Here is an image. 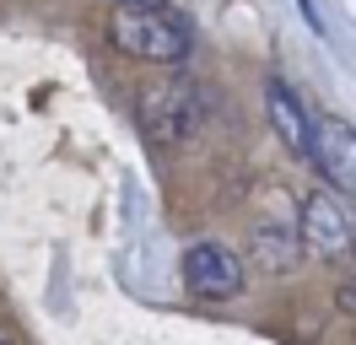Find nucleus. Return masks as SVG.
<instances>
[{"label":"nucleus","mask_w":356,"mask_h":345,"mask_svg":"<svg viewBox=\"0 0 356 345\" xmlns=\"http://www.w3.org/2000/svg\"><path fill=\"white\" fill-rule=\"evenodd\" d=\"M108 38L119 54L146 65H178L189 60V27L168 11V6H113L108 17Z\"/></svg>","instance_id":"1"},{"label":"nucleus","mask_w":356,"mask_h":345,"mask_svg":"<svg viewBox=\"0 0 356 345\" xmlns=\"http://www.w3.org/2000/svg\"><path fill=\"white\" fill-rule=\"evenodd\" d=\"M205 113H211V92L195 76H168L140 92V129L156 146H184L189 135H200Z\"/></svg>","instance_id":"2"},{"label":"nucleus","mask_w":356,"mask_h":345,"mask_svg":"<svg viewBox=\"0 0 356 345\" xmlns=\"http://www.w3.org/2000/svg\"><path fill=\"white\" fill-rule=\"evenodd\" d=\"M297 232H302V254L308 259H340L356 254V216L340 194L318 189L302 200V216H297Z\"/></svg>","instance_id":"3"},{"label":"nucleus","mask_w":356,"mask_h":345,"mask_svg":"<svg viewBox=\"0 0 356 345\" xmlns=\"http://www.w3.org/2000/svg\"><path fill=\"white\" fill-rule=\"evenodd\" d=\"M243 259H238V248H227V243H216V237H200V243H189L184 248V286L195 291V297L205 302H227L243 291Z\"/></svg>","instance_id":"4"},{"label":"nucleus","mask_w":356,"mask_h":345,"mask_svg":"<svg viewBox=\"0 0 356 345\" xmlns=\"http://www.w3.org/2000/svg\"><path fill=\"white\" fill-rule=\"evenodd\" d=\"M313 162L330 178L334 194L356 200V125H346V119H318V125H313Z\"/></svg>","instance_id":"5"},{"label":"nucleus","mask_w":356,"mask_h":345,"mask_svg":"<svg viewBox=\"0 0 356 345\" xmlns=\"http://www.w3.org/2000/svg\"><path fill=\"white\" fill-rule=\"evenodd\" d=\"M265 108H270V125H275V135H281V146H286L291 157H308L313 162V119L302 113L297 92H291L281 76L265 81Z\"/></svg>","instance_id":"6"},{"label":"nucleus","mask_w":356,"mask_h":345,"mask_svg":"<svg viewBox=\"0 0 356 345\" xmlns=\"http://www.w3.org/2000/svg\"><path fill=\"white\" fill-rule=\"evenodd\" d=\"M297 248H302V232H297V221L286 216V205H281V216L270 211L254 221V259H259V270H291L297 264Z\"/></svg>","instance_id":"7"},{"label":"nucleus","mask_w":356,"mask_h":345,"mask_svg":"<svg viewBox=\"0 0 356 345\" xmlns=\"http://www.w3.org/2000/svg\"><path fill=\"white\" fill-rule=\"evenodd\" d=\"M340 307L356 319V264H351V275H346V286H340Z\"/></svg>","instance_id":"8"},{"label":"nucleus","mask_w":356,"mask_h":345,"mask_svg":"<svg viewBox=\"0 0 356 345\" xmlns=\"http://www.w3.org/2000/svg\"><path fill=\"white\" fill-rule=\"evenodd\" d=\"M113 6H162V0H113Z\"/></svg>","instance_id":"9"},{"label":"nucleus","mask_w":356,"mask_h":345,"mask_svg":"<svg viewBox=\"0 0 356 345\" xmlns=\"http://www.w3.org/2000/svg\"><path fill=\"white\" fill-rule=\"evenodd\" d=\"M0 345H11V340H6V335H0Z\"/></svg>","instance_id":"10"}]
</instances>
